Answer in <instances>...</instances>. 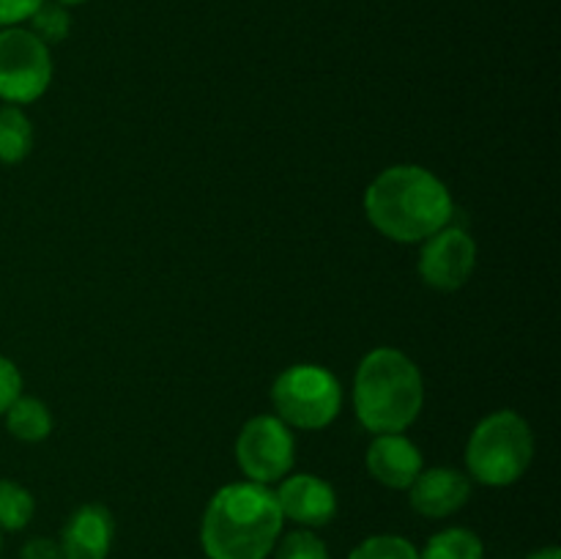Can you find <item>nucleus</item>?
Returning a JSON list of instances; mask_svg holds the SVG:
<instances>
[{
  "mask_svg": "<svg viewBox=\"0 0 561 559\" xmlns=\"http://www.w3.org/2000/svg\"><path fill=\"white\" fill-rule=\"evenodd\" d=\"M365 212L373 228L400 244L425 241L453 223L447 184L420 164H394L378 173L365 192Z\"/></svg>",
  "mask_w": 561,
  "mask_h": 559,
  "instance_id": "nucleus-1",
  "label": "nucleus"
},
{
  "mask_svg": "<svg viewBox=\"0 0 561 559\" xmlns=\"http://www.w3.org/2000/svg\"><path fill=\"white\" fill-rule=\"evenodd\" d=\"M283 513L268 486L230 482L208 502L201 543L208 559H266L283 532Z\"/></svg>",
  "mask_w": 561,
  "mask_h": 559,
  "instance_id": "nucleus-2",
  "label": "nucleus"
},
{
  "mask_svg": "<svg viewBox=\"0 0 561 559\" xmlns=\"http://www.w3.org/2000/svg\"><path fill=\"white\" fill-rule=\"evenodd\" d=\"M425 403L422 373L403 351L376 349L359 362L354 409L370 433H403Z\"/></svg>",
  "mask_w": 561,
  "mask_h": 559,
  "instance_id": "nucleus-3",
  "label": "nucleus"
},
{
  "mask_svg": "<svg viewBox=\"0 0 561 559\" xmlns=\"http://www.w3.org/2000/svg\"><path fill=\"white\" fill-rule=\"evenodd\" d=\"M535 455V436L529 422L504 409L485 417L466 444L469 475L482 486H513L529 469Z\"/></svg>",
  "mask_w": 561,
  "mask_h": 559,
  "instance_id": "nucleus-4",
  "label": "nucleus"
},
{
  "mask_svg": "<svg viewBox=\"0 0 561 559\" xmlns=\"http://www.w3.org/2000/svg\"><path fill=\"white\" fill-rule=\"evenodd\" d=\"M272 403L288 427L321 431L332 425L343 406V387L337 376L321 365H294L277 376Z\"/></svg>",
  "mask_w": 561,
  "mask_h": 559,
  "instance_id": "nucleus-5",
  "label": "nucleus"
},
{
  "mask_svg": "<svg viewBox=\"0 0 561 559\" xmlns=\"http://www.w3.org/2000/svg\"><path fill=\"white\" fill-rule=\"evenodd\" d=\"M53 80L49 47L25 27L0 31V99L27 104L44 96Z\"/></svg>",
  "mask_w": 561,
  "mask_h": 559,
  "instance_id": "nucleus-6",
  "label": "nucleus"
},
{
  "mask_svg": "<svg viewBox=\"0 0 561 559\" xmlns=\"http://www.w3.org/2000/svg\"><path fill=\"white\" fill-rule=\"evenodd\" d=\"M236 460H239L241 471L250 477V482L272 486L294 469V433L279 417H252L236 438Z\"/></svg>",
  "mask_w": 561,
  "mask_h": 559,
  "instance_id": "nucleus-7",
  "label": "nucleus"
},
{
  "mask_svg": "<svg viewBox=\"0 0 561 559\" xmlns=\"http://www.w3.org/2000/svg\"><path fill=\"white\" fill-rule=\"evenodd\" d=\"M477 266V244L469 230L458 225H444L433 236L422 241L420 274L431 288L436 290H458L469 283L471 272Z\"/></svg>",
  "mask_w": 561,
  "mask_h": 559,
  "instance_id": "nucleus-8",
  "label": "nucleus"
},
{
  "mask_svg": "<svg viewBox=\"0 0 561 559\" xmlns=\"http://www.w3.org/2000/svg\"><path fill=\"white\" fill-rule=\"evenodd\" d=\"M283 518L301 526H327L337 515V493L327 480L316 475L283 477L274 491Z\"/></svg>",
  "mask_w": 561,
  "mask_h": 559,
  "instance_id": "nucleus-9",
  "label": "nucleus"
},
{
  "mask_svg": "<svg viewBox=\"0 0 561 559\" xmlns=\"http://www.w3.org/2000/svg\"><path fill=\"white\" fill-rule=\"evenodd\" d=\"M471 497L469 475L447 466L436 469H422L416 480L409 486L411 507L425 518H447L458 513Z\"/></svg>",
  "mask_w": 561,
  "mask_h": 559,
  "instance_id": "nucleus-10",
  "label": "nucleus"
},
{
  "mask_svg": "<svg viewBox=\"0 0 561 559\" xmlns=\"http://www.w3.org/2000/svg\"><path fill=\"white\" fill-rule=\"evenodd\" d=\"M367 471L381 486L409 491L422 471V453L403 433H378L367 449Z\"/></svg>",
  "mask_w": 561,
  "mask_h": 559,
  "instance_id": "nucleus-11",
  "label": "nucleus"
},
{
  "mask_svg": "<svg viewBox=\"0 0 561 559\" xmlns=\"http://www.w3.org/2000/svg\"><path fill=\"white\" fill-rule=\"evenodd\" d=\"M115 521L102 504H82L71 513L60 537L64 559H107L113 546Z\"/></svg>",
  "mask_w": 561,
  "mask_h": 559,
  "instance_id": "nucleus-12",
  "label": "nucleus"
},
{
  "mask_svg": "<svg viewBox=\"0 0 561 559\" xmlns=\"http://www.w3.org/2000/svg\"><path fill=\"white\" fill-rule=\"evenodd\" d=\"M5 427L20 442H44L53 433V414L38 398L20 395L5 409Z\"/></svg>",
  "mask_w": 561,
  "mask_h": 559,
  "instance_id": "nucleus-13",
  "label": "nucleus"
},
{
  "mask_svg": "<svg viewBox=\"0 0 561 559\" xmlns=\"http://www.w3.org/2000/svg\"><path fill=\"white\" fill-rule=\"evenodd\" d=\"M33 124L16 104L0 107V162L16 164L31 153Z\"/></svg>",
  "mask_w": 561,
  "mask_h": 559,
  "instance_id": "nucleus-14",
  "label": "nucleus"
},
{
  "mask_svg": "<svg viewBox=\"0 0 561 559\" xmlns=\"http://www.w3.org/2000/svg\"><path fill=\"white\" fill-rule=\"evenodd\" d=\"M420 559H485V548L474 532L453 526L433 535Z\"/></svg>",
  "mask_w": 561,
  "mask_h": 559,
  "instance_id": "nucleus-15",
  "label": "nucleus"
},
{
  "mask_svg": "<svg viewBox=\"0 0 561 559\" xmlns=\"http://www.w3.org/2000/svg\"><path fill=\"white\" fill-rule=\"evenodd\" d=\"M33 510H36V502L27 488L14 480H0V529H25L33 518Z\"/></svg>",
  "mask_w": 561,
  "mask_h": 559,
  "instance_id": "nucleus-16",
  "label": "nucleus"
},
{
  "mask_svg": "<svg viewBox=\"0 0 561 559\" xmlns=\"http://www.w3.org/2000/svg\"><path fill=\"white\" fill-rule=\"evenodd\" d=\"M69 31H71V16L69 11H66V5L55 3V0L53 3L44 0V3L33 11L31 33H36L44 44L64 42V38L69 36Z\"/></svg>",
  "mask_w": 561,
  "mask_h": 559,
  "instance_id": "nucleus-17",
  "label": "nucleus"
},
{
  "mask_svg": "<svg viewBox=\"0 0 561 559\" xmlns=\"http://www.w3.org/2000/svg\"><path fill=\"white\" fill-rule=\"evenodd\" d=\"M348 559H420V551L405 537L373 535L362 540Z\"/></svg>",
  "mask_w": 561,
  "mask_h": 559,
  "instance_id": "nucleus-18",
  "label": "nucleus"
},
{
  "mask_svg": "<svg viewBox=\"0 0 561 559\" xmlns=\"http://www.w3.org/2000/svg\"><path fill=\"white\" fill-rule=\"evenodd\" d=\"M277 559H329L327 543L310 529L290 532L277 548Z\"/></svg>",
  "mask_w": 561,
  "mask_h": 559,
  "instance_id": "nucleus-19",
  "label": "nucleus"
},
{
  "mask_svg": "<svg viewBox=\"0 0 561 559\" xmlns=\"http://www.w3.org/2000/svg\"><path fill=\"white\" fill-rule=\"evenodd\" d=\"M22 395V376L16 365L5 356H0V414H5L11 403Z\"/></svg>",
  "mask_w": 561,
  "mask_h": 559,
  "instance_id": "nucleus-20",
  "label": "nucleus"
},
{
  "mask_svg": "<svg viewBox=\"0 0 561 559\" xmlns=\"http://www.w3.org/2000/svg\"><path fill=\"white\" fill-rule=\"evenodd\" d=\"M44 0H0V27H14L31 20Z\"/></svg>",
  "mask_w": 561,
  "mask_h": 559,
  "instance_id": "nucleus-21",
  "label": "nucleus"
},
{
  "mask_svg": "<svg viewBox=\"0 0 561 559\" xmlns=\"http://www.w3.org/2000/svg\"><path fill=\"white\" fill-rule=\"evenodd\" d=\"M22 559H64L58 540H49V537H33L22 546Z\"/></svg>",
  "mask_w": 561,
  "mask_h": 559,
  "instance_id": "nucleus-22",
  "label": "nucleus"
},
{
  "mask_svg": "<svg viewBox=\"0 0 561 559\" xmlns=\"http://www.w3.org/2000/svg\"><path fill=\"white\" fill-rule=\"evenodd\" d=\"M529 559H561V551L557 546H548V548H540V551L531 554Z\"/></svg>",
  "mask_w": 561,
  "mask_h": 559,
  "instance_id": "nucleus-23",
  "label": "nucleus"
},
{
  "mask_svg": "<svg viewBox=\"0 0 561 559\" xmlns=\"http://www.w3.org/2000/svg\"><path fill=\"white\" fill-rule=\"evenodd\" d=\"M55 3H60V5H80V3H85V0H55Z\"/></svg>",
  "mask_w": 561,
  "mask_h": 559,
  "instance_id": "nucleus-24",
  "label": "nucleus"
}]
</instances>
